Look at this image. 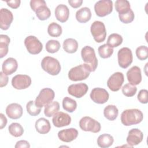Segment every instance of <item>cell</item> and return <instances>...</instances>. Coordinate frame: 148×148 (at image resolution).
I'll return each mask as SVG.
<instances>
[{
  "label": "cell",
  "mask_w": 148,
  "mask_h": 148,
  "mask_svg": "<svg viewBox=\"0 0 148 148\" xmlns=\"http://www.w3.org/2000/svg\"><path fill=\"white\" fill-rule=\"evenodd\" d=\"M143 119L142 112L138 109H130L124 110L121 114V123L125 126L138 124Z\"/></svg>",
  "instance_id": "obj_1"
},
{
  "label": "cell",
  "mask_w": 148,
  "mask_h": 148,
  "mask_svg": "<svg viewBox=\"0 0 148 148\" xmlns=\"http://www.w3.org/2000/svg\"><path fill=\"white\" fill-rule=\"evenodd\" d=\"M90 72V69L87 64H80L69 70L68 77L72 81H80L86 79L89 76Z\"/></svg>",
  "instance_id": "obj_2"
},
{
  "label": "cell",
  "mask_w": 148,
  "mask_h": 148,
  "mask_svg": "<svg viewBox=\"0 0 148 148\" xmlns=\"http://www.w3.org/2000/svg\"><path fill=\"white\" fill-rule=\"evenodd\" d=\"M81 56L83 61L89 66L91 72L95 71L98 66V60L94 49L89 46H86L82 49Z\"/></svg>",
  "instance_id": "obj_3"
},
{
  "label": "cell",
  "mask_w": 148,
  "mask_h": 148,
  "mask_svg": "<svg viewBox=\"0 0 148 148\" xmlns=\"http://www.w3.org/2000/svg\"><path fill=\"white\" fill-rule=\"evenodd\" d=\"M41 66L43 71L53 76L57 75L61 71L59 61L56 58L50 56H46L42 59Z\"/></svg>",
  "instance_id": "obj_4"
},
{
  "label": "cell",
  "mask_w": 148,
  "mask_h": 148,
  "mask_svg": "<svg viewBox=\"0 0 148 148\" xmlns=\"http://www.w3.org/2000/svg\"><path fill=\"white\" fill-rule=\"evenodd\" d=\"M55 97L54 91L50 88H44L42 89L35 99V105L39 107L42 108L46 106L52 102Z\"/></svg>",
  "instance_id": "obj_5"
},
{
  "label": "cell",
  "mask_w": 148,
  "mask_h": 148,
  "mask_svg": "<svg viewBox=\"0 0 148 148\" xmlns=\"http://www.w3.org/2000/svg\"><path fill=\"white\" fill-rule=\"evenodd\" d=\"M90 31L94 39L98 43L103 42L106 36V30L104 24L100 21H95L91 25Z\"/></svg>",
  "instance_id": "obj_6"
},
{
  "label": "cell",
  "mask_w": 148,
  "mask_h": 148,
  "mask_svg": "<svg viewBox=\"0 0 148 148\" xmlns=\"http://www.w3.org/2000/svg\"><path fill=\"white\" fill-rule=\"evenodd\" d=\"M80 128L84 131H90L93 133L99 132L101 130V124L95 119L85 116L82 118L79 121Z\"/></svg>",
  "instance_id": "obj_7"
},
{
  "label": "cell",
  "mask_w": 148,
  "mask_h": 148,
  "mask_svg": "<svg viewBox=\"0 0 148 148\" xmlns=\"http://www.w3.org/2000/svg\"><path fill=\"white\" fill-rule=\"evenodd\" d=\"M25 46L31 54H38L41 52L43 49V45L39 40L35 36L30 35L26 37L24 40Z\"/></svg>",
  "instance_id": "obj_8"
},
{
  "label": "cell",
  "mask_w": 148,
  "mask_h": 148,
  "mask_svg": "<svg viewBox=\"0 0 148 148\" xmlns=\"http://www.w3.org/2000/svg\"><path fill=\"white\" fill-rule=\"evenodd\" d=\"M119 66L124 69L128 68L132 62L133 56L131 50L128 47L120 49L117 53Z\"/></svg>",
  "instance_id": "obj_9"
},
{
  "label": "cell",
  "mask_w": 148,
  "mask_h": 148,
  "mask_svg": "<svg viewBox=\"0 0 148 148\" xmlns=\"http://www.w3.org/2000/svg\"><path fill=\"white\" fill-rule=\"evenodd\" d=\"M94 10L99 17H105L112 13L113 2L110 0H101L94 5Z\"/></svg>",
  "instance_id": "obj_10"
},
{
  "label": "cell",
  "mask_w": 148,
  "mask_h": 148,
  "mask_svg": "<svg viewBox=\"0 0 148 148\" xmlns=\"http://www.w3.org/2000/svg\"><path fill=\"white\" fill-rule=\"evenodd\" d=\"M124 81L123 73L117 72L112 74L107 81L108 88L112 91H117L121 87Z\"/></svg>",
  "instance_id": "obj_11"
},
{
  "label": "cell",
  "mask_w": 148,
  "mask_h": 148,
  "mask_svg": "<svg viewBox=\"0 0 148 148\" xmlns=\"http://www.w3.org/2000/svg\"><path fill=\"white\" fill-rule=\"evenodd\" d=\"M90 96L93 102L98 104L105 103L108 101L109 98L108 92L105 89L99 87L92 89Z\"/></svg>",
  "instance_id": "obj_12"
},
{
  "label": "cell",
  "mask_w": 148,
  "mask_h": 148,
  "mask_svg": "<svg viewBox=\"0 0 148 148\" xmlns=\"http://www.w3.org/2000/svg\"><path fill=\"white\" fill-rule=\"evenodd\" d=\"M31 84V79L27 75H17L12 79V86L17 90L28 88Z\"/></svg>",
  "instance_id": "obj_13"
},
{
  "label": "cell",
  "mask_w": 148,
  "mask_h": 148,
  "mask_svg": "<svg viewBox=\"0 0 148 148\" xmlns=\"http://www.w3.org/2000/svg\"><path fill=\"white\" fill-rule=\"evenodd\" d=\"M88 90V87L86 84L80 83L70 85L68 88V92L72 96L80 98L87 93Z\"/></svg>",
  "instance_id": "obj_14"
},
{
  "label": "cell",
  "mask_w": 148,
  "mask_h": 148,
  "mask_svg": "<svg viewBox=\"0 0 148 148\" xmlns=\"http://www.w3.org/2000/svg\"><path fill=\"white\" fill-rule=\"evenodd\" d=\"M52 122L55 127L60 128L69 125L71 123V117L66 113L58 112L53 115Z\"/></svg>",
  "instance_id": "obj_15"
},
{
  "label": "cell",
  "mask_w": 148,
  "mask_h": 148,
  "mask_svg": "<svg viewBox=\"0 0 148 148\" xmlns=\"http://www.w3.org/2000/svg\"><path fill=\"white\" fill-rule=\"evenodd\" d=\"M127 78L130 84L132 86L138 85L142 81L140 69L137 66H132L127 71Z\"/></svg>",
  "instance_id": "obj_16"
},
{
  "label": "cell",
  "mask_w": 148,
  "mask_h": 148,
  "mask_svg": "<svg viewBox=\"0 0 148 148\" xmlns=\"http://www.w3.org/2000/svg\"><path fill=\"white\" fill-rule=\"evenodd\" d=\"M13 20L12 13L6 8L0 10V27L2 30H7L10 27Z\"/></svg>",
  "instance_id": "obj_17"
},
{
  "label": "cell",
  "mask_w": 148,
  "mask_h": 148,
  "mask_svg": "<svg viewBox=\"0 0 148 148\" xmlns=\"http://www.w3.org/2000/svg\"><path fill=\"white\" fill-rule=\"evenodd\" d=\"M143 139V132L138 128H132L128 132L127 138V143L131 147L139 144Z\"/></svg>",
  "instance_id": "obj_18"
},
{
  "label": "cell",
  "mask_w": 148,
  "mask_h": 148,
  "mask_svg": "<svg viewBox=\"0 0 148 148\" xmlns=\"http://www.w3.org/2000/svg\"><path fill=\"white\" fill-rule=\"evenodd\" d=\"M77 130L73 128L62 130L58 132V138L64 142H71L73 141L77 137Z\"/></svg>",
  "instance_id": "obj_19"
},
{
  "label": "cell",
  "mask_w": 148,
  "mask_h": 148,
  "mask_svg": "<svg viewBox=\"0 0 148 148\" xmlns=\"http://www.w3.org/2000/svg\"><path fill=\"white\" fill-rule=\"evenodd\" d=\"M23 113L22 106L17 103L9 104L6 108V113L7 116L12 119H20Z\"/></svg>",
  "instance_id": "obj_20"
},
{
  "label": "cell",
  "mask_w": 148,
  "mask_h": 148,
  "mask_svg": "<svg viewBox=\"0 0 148 148\" xmlns=\"http://www.w3.org/2000/svg\"><path fill=\"white\" fill-rule=\"evenodd\" d=\"M17 68V61L15 58L12 57H9L5 60L2 65V72L6 75H10L14 73Z\"/></svg>",
  "instance_id": "obj_21"
},
{
  "label": "cell",
  "mask_w": 148,
  "mask_h": 148,
  "mask_svg": "<svg viewBox=\"0 0 148 148\" xmlns=\"http://www.w3.org/2000/svg\"><path fill=\"white\" fill-rule=\"evenodd\" d=\"M54 13L56 18L58 21L61 23H65L68 20L69 10L66 5L60 4L56 8Z\"/></svg>",
  "instance_id": "obj_22"
},
{
  "label": "cell",
  "mask_w": 148,
  "mask_h": 148,
  "mask_svg": "<svg viewBox=\"0 0 148 148\" xmlns=\"http://www.w3.org/2000/svg\"><path fill=\"white\" fill-rule=\"evenodd\" d=\"M35 127L38 132L41 134H47L51 130V125L48 120L42 117L35 122Z\"/></svg>",
  "instance_id": "obj_23"
},
{
  "label": "cell",
  "mask_w": 148,
  "mask_h": 148,
  "mask_svg": "<svg viewBox=\"0 0 148 148\" xmlns=\"http://www.w3.org/2000/svg\"><path fill=\"white\" fill-rule=\"evenodd\" d=\"M91 17V12L88 8L84 7L78 10L76 13V18L80 23L88 21Z\"/></svg>",
  "instance_id": "obj_24"
},
{
  "label": "cell",
  "mask_w": 148,
  "mask_h": 148,
  "mask_svg": "<svg viewBox=\"0 0 148 148\" xmlns=\"http://www.w3.org/2000/svg\"><path fill=\"white\" fill-rule=\"evenodd\" d=\"M113 137L108 134H102L99 135L97 139V144L102 148H108L110 147L113 145Z\"/></svg>",
  "instance_id": "obj_25"
},
{
  "label": "cell",
  "mask_w": 148,
  "mask_h": 148,
  "mask_svg": "<svg viewBox=\"0 0 148 148\" xmlns=\"http://www.w3.org/2000/svg\"><path fill=\"white\" fill-rule=\"evenodd\" d=\"M62 47L66 53H74L77 50L78 43L76 40L73 38H68L64 41Z\"/></svg>",
  "instance_id": "obj_26"
},
{
  "label": "cell",
  "mask_w": 148,
  "mask_h": 148,
  "mask_svg": "<svg viewBox=\"0 0 148 148\" xmlns=\"http://www.w3.org/2000/svg\"><path fill=\"white\" fill-rule=\"evenodd\" d=\"M10 39L6 35L1 34L0 35V58H2L8 53L9 44Z\"/></svg>",
  "instance_id": "obj_27"
},
{
  "label": "cell",
  "mask_w": 148,
  "mask_h": 148,
  "mask_svg": "<svg viewBox=\"0 0 148 148\" xmlns=\"http://www.w3.org/2000/svg\"><path fill=\"white\" fill-rule=\"evenodd\" d=\"M119 110L114 105H109L103 110L104 116L110 121H113L117 117Z\"/></svg>",
  "instance_id": "obj_28"
},
{
  "label": "cell",
  "mask_w": 148,
  "mask_h": 148,
  "mask_svg": "<svg viewBox=\"0 0 148 148\" xmlns=\"http://www.w3.org/2000/svg\"><path fill=\"white\" fill-rule=\"evenodd\" d=\"M36 16L42 21H44L49 18L51 15V12L49 8L47 6L46 3L39 6L35 11Z\"/></svg>",
  "instance_id": "obj_29"
},
{
  "label": "cell",
  "mask_w": 148,
  "mask_h": 148,
  "mask_svg": "<svg viewBox=\"0 0 148 148\" xmlns=\"http://www.w3.org/2000/svg\"><path fill=\"white\" fill-rule=\"evenodd\" d=\"M115 9L119 14H123L131 10L130 2L127 0H117L115 2Z\"/></svg>",
  "instance_id": "obj_30"
},
{
  "label": "cell",
  "mask_w": 148,
  "mask_h": 148,
  "mask_svg": "<svg viewBox=\"0 0 148 148\" xmlns=\"http://www.w3.org/2000/svg\"><path fill=\"white\" fill-rule=\"evenodd\" d=\"M60 109V104L57 101H53L47 105L44 109V113L46 116L50 117L56 114Z\"/></svg>",
  "instance_id": "obj_31"
},
{
  "label": "cell",
  "mask_w": 148,
  "mask_h": 148,
  "mask_svg": "<svg viewBox=\"0 0 148 148\" xmlns=\"http://www.w3.org/2000/svg\"><path fill=\"white\" fill-rule=\"evenodd\" d=\"M62 107L65 111L72 113L77 108V103L75 100L66 97L62 100Z\"/></svg>",
  "instance_id": "obj_32"
},
{
  "label": "cell",
  "mask_w": 148,
  "mask_h": 148,
  "mask_svg": "<svg viewBox=\"0 0 148 148\" xmlns=\"http://www.w3.org/2000/svg\"><path fill=\"white\" fill-rule=\"evenodd\" d=\"M123 42L122 36L118 34H110L107 40V45L110 47H116L120 46Z\"/></svg>",
  "instance_id": "obj_33"
},
{
  "label": "cell",
  "mask_w": 148,
  "mask_h": 148,
  "mask_svg": "<svg viewBox=\"0 0 148 148\" xmlns=\"http://www.w3.org/2000/svg\"><path fill=\"white\" fill-rule=\"evenodd\" d=\"M10 134L14 137H20L24 133V129L21 125L17 123H13L8 127Z\"/></svg>",
  "instance_id": "obj_34"
},
{
  "label": "cell",
  "mask_w": 148,
  "mask_h": 148,
  "mask_svg": "<svg viewBox=\"0 0 148 148\" xmlns=\"http://www.w3.org/2000/svg\"><path fill=\"white\" fill-rule=\"evenodd\" d=\"M62 30L61 26L56 23H50L47 28V32L50 36L58 37L62 34Z\"/></svg>",
  "instance_id": "obj_35"
},
{
  "label": "cell",
  "mask_w": 148,
  "mask_h": 148,
  "mask_svg": "<svg viewBox=\"0 0 148 148\" xmlns=\"http://www.w3.org/2000/svg\"><path fill=\"white\" fill-rule=\"evenodd\" d=\"M98 54L102 58H109L113 53V48L109 46L107 44H103L100 46L98 49Z\"/></svg>",
  "instance_id": "obj_36"
},
{
  "label": "cell",
  "mask_w": 148,
  "mask_h": 148,
  "mask_svg": "<svg viewBox=\"0 0 148 148\" xmlns=\"http://www.w3.org/2000/svg\"><path fill=\"white\" fill-rule=\"evenodd\" d=\"M26 108L28 113L32 116H36L38 115L41 111V108L37 106L35 103V101H29L27 102L26 105Z\"/></svg>",
  "instance_id": "obj_37"
},
{
  "label": "cell",
  "mask_w": 148,
  "mask_h": 148,
  "mask_svg": "<svg viewBox=\"0 0 148 148\" xmlns=\"http://www.w3.org/2000/svg\"><path fill=\"white\" fill-rule=\"evenodd\" d=\"M60 43L57 40H49L46 44V50L48 53H55L60 49Z\"/></svg>",
  "instance_id": "obj_38"
},
{
  "label": "cell",
  "mask_w": 148,
  "mask_h": 148,
  "mask_svg": "<svg viewBox=\"0 0 148 148\" xmlns=\"http://www.w3.org/2000/svg\"><path fill=\"white\" fill-rule=\"evenodd\" d=\"M137 88L135 86H132L130 83L125 84L122 88L123 94L128 97H133L136 92Z\"/></svg>",
  "instance_id": "obj_39"
},
{
  "label": "cell",
  "mask_w": 148,
  "mask_h": 148,
  "mask_svg": "<svg viewBox=\"0 0 148 148\" xmlns=\"http://www.w3.org/2000/svg\"><path fill=\"white\" fill-rule=\"evenodd\" d=\"M136 56L141 61L145 60L148 57V48L146 46H140L136 49Z\"/></svg>",
  "instance_id": "obj_40"
},
{
  "label": "cell",
  "mask_w": 148,
  "mask_h": 148,
  "mask_svg": "<svg viewBox=\"0 0 148 148\" xmlns=\"http://www.w3.org/2000/svg\"><path fill=\"white\" fill-rule=\"evenodd\" d=\"M119 17L120 21H121L123 23L128 24L131 23L134 20L135 15L134 12L131 9L129 12L127 13L119 14Z\"/></svg>",
  "instance_id": "obj_41"
},
{
  "label": "cell",
  "mask_w": 148,
  "mask_h": 148,
  "mask_svg": "<svg viewBox=\"0 0 148 148\" xmlns=\"http://www.w3.org/2000/svg\"><path fill=\"white\" fill-rule=\"evenodd\" d=\"M148 91L146 89H142L139 91L138 94V101L142 103L146 104L148 102Z\"/></svg>",
  "instance_id": "obj_42"
},
{
  "label": "cell",
  "mask_w": 148,
  "mask_h": 148,
  "mask_svg": "<svg viewBox=\"0 0 148 148\" xmlns=\"http://www.w3.org/2000/svg\"><path fill=\"white\" fill-rule=\"evenodd\" d=\"M46 3L44 0H31L30 1V6L32 10L35 12L37 8Z\"/></svg>",
  "instance_id": "obj_43"
},
{
  "label": "cell",
  "mask_w": 148,
  "mask_h": 148,
  "mask_svg": "<svg viewBox=\"0 0 148 148\" xmlns=\"http://www.w3.org/2000/svg\"><path fill=\"white\" fill-rule=\"evenodd\" d=\"M9 78L6 75L3 73V72H0V87H3L6 86L8 83Z\"/></svg>",
  "instance_id": "obj_44"
},
{
  "label": "cell",
  "mask_w": 148,
  "mask_h": 148,
  "mask_svg": "<svg viewBox=\"0 0 148 148\" xmlns=\"http://www.w3.org/2000/svg\"><path fill=\"white\" fill-rule=\"evenodd\" d=\"M15 148H23V147H26V148H29L30 145L29 142L25 140H21L18 142H17L16 144L14 146Z\"/></svg>",
  "instance_id": "obj_45"
},
{
  "label": "cell",
  "mask_w": 148,
  "mask_h": 148,
  "mask_svg": "<svg viewBox=\"0 0 148 148\" xmlns=\"http://www.w3.org/2000/svg\"><path fill=\"white\" fill-rule=\"evenodd\" d=\"M8 5L12 9H17L20 6L21 1L20 0H13V1H6Z\"/></svg>",
  "instance_id": "obj_46"
},
{
  "label": "cell",
  "mask_w": 148,
  "mask_h": 148,
  "mask_svg": "<svg viewBox=\"0 0 148 148\" xmlns=\"http://www.w3.org/2000/svg\"><path fill=\"white\" fill-rule=\"evenodd\" d=\"M68 3L72 8H77L82 5L83 3V1L82 0H69Z\"/></svg>",
  "instance_id": "obj_47"
},
{
  "label": "cell",
  "mask_w": 148,
  "mask_h": 148,
  "mask_svg": "<svg viewBox=\"0 0 148 148\" xmlns=\"http://www.w3.org/2000/svg\"><path fill=\"white\" fill-rule=\"evenodd\" d=\"M0 120H1V125H0V128L2 129L4 128L6 124H7V119L6 117L4 116L3 114L1 113L0 114Z\"/></svg>",
  "instance_id": "obj_48"
}]
</instances>
